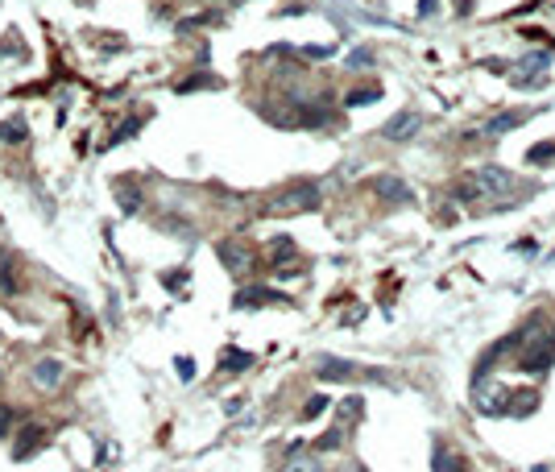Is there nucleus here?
Segmentation results:
<instances>
[{
    "instance_id": "nucleus-10",
    "label": "nucleus",
    "mask_w": 555,
    "mask_h": 472,
    "mask_svg": "<svg viewBox=\"0 0 555 472\" xmlns=\"http://www.w3.org/2000/svg\"><path fill=\"white\" fill-rule=\"evenodd\" d=\"M25 137H29L25 116H8V120H0V141H4V145H21Z\"/></svg>"
},
{
    "instance_id": "nucleus-23",
    "label": "nucleus",
    "mask_w": 555,
    "mask_h": 472,
    "mask_svg": "<svg viewBox=\"0 0 555 472\" xmlns=\"http://www.w3.org/2000/svg\"><path fill=\"white\" fill-rule=\"evenodd\" d=\"M327 410V398L324 394H315V398H307V406H303V419H320Z\"/></svg>"
},
{
    "instance_id": "nucleus-28",
    "label": "nucleus",
    "mask_w": 555,
    "mask_h": 472,
    "mask_svg": "<svg viewBox=\"0 0 555 472\" xmlns=\"http://www.w3.org/2000/svg\"><path fill=\"white\" fill-rule=\"evenodd\" d=\"M240 402H245V398H228V402H224V415H240Z\"/></svg>"
},
{
    "instance_id": "nucleus-17",
    "label": "nucleus",
    "mask_w": 555,
    "mask_h": 472,
    "mask_svg": "<svg viewBox=\"0 0 555 472\" xmlns=\"http://www.w3.org/2000/svg\"><path fill=\"white\" fill-rule=\"evenodd\" d=\"M21 290V278H17V270L8 265V261H0V294H17Z\"/></svg>"
},
{
    "instance_id": "nucleus-1",
    "label": "nucleus",
    "mask_w": 555,
    "mask_h": 472,
    "mask_svg": "<svg viewBox=\"0 0 555 472\" xmlns=\"http://www.w3.org/2000/svg\"><path fill=\"white\" fill-rule=\"evenodd\" d=\"M320 203V190L315 183H290V187H282L266 203V211H307V207H315Z\"/></svg>"
},
{
    "instance_id": "nucleus-6",
    "label": "nucleus",
    "mask_w": 555,
    "mask_h": 472,
    "mask_svg": "<svg viewBox=\"0 0 555 472\" xmlns=\"http://www.w3.org/2000/svg\"><path fill=\"white\" fill-rule=\"evenodd\" d=\"M266 303H290L286 294H278L270 286H245V290H236V298H232V307H266Z\"/></svg>"
},
{
    "instance_id": "nucleus-15",
    "label": "nucleus",
    "mask_w": 555,
    "mask_h": 472,
    "mask_svg": "<svg viewBox=\"0 0 555 472\" xmlns=\"http://www.w3.org/2000/svg\"><path fill=\"white\" fill-rule=\"evenodd\" d=\"M464 456H456L452 447H435V472H464Z\"/></svg>"
},
{
    "instance_id": "nucleus-12",
    "label": "nucleus",
    "mask_w": 555,
    "mask_h": 472,
    "mask_svg": "<svg viewBox=\"0 0 555 472\" xmlns=\"http://www.w3.org/2000/svg\"><path fill=\"white\" fill-rule=\"evenodd\" d=\"M141 125H145V116H129L125 125H116V133H112L108 141L100 145V149H112V145H125L129 137H137V133H141Z\"/></svg>"
},
{
    "instance_id": "nucleus-14",
    "label": "nucleus",
    "mask_w": 555,
    "mask_h": 472,
    "mask_svg": "<svg viewBox=\"0 0 555 472\" xmlns=\"http://www.w3.org/2000/svg\"><path fill=\"white\" fill-rule=\"evenodd\" d=\"M249 365H253V356L240 352V348H224V356H220V369H224V373H245Z\"/></svg>"
},
{
    "instance_id": "nucleus-7",
    "label": "nucleus",
    "mask_w": 555,
    "mask_h": 472,
    "mask_svg": "<svg viewBox=\"0 0 555 472\" xmlns=\"http://www.w3.org/2000/svg\"><path fill=\"white\" fill-rule=\"evenodd\" d=\"M418 125H423L418 112H398V116L381 129V137H385V141H411V133H418Z\"/></svg>"
},
{
    "instance_id": "nucleus-2",
    "label": "nucleus",
    "mask_w": 555,
    "mask_h": 472,
    "mask_svg": "<svg viewBox=\"0 0 555 472\" xmlns=\"http://www.w3.org/2000/svg\"><path fill=\"white\" fill-rule=\"evenodd\" d=\"M514 187V174L506 166H477L472 170V190L477 195H509Z\"/></svg>"
},
{
    "instance_id": "nucleus-24",
    "label": "nucleus",
    "mask_w": 555,
    "mask_h": 472,
    "mask_svg": "<svg viewBox=\"0 0 555 472\" xmlns=\"http://www.w3.org/2000/svg\"><path fill=\"white\" fill-rule=\"evenodd\" d=\"M340 439H344V431H340V426H331V431H327L315 447H320V452H331V447H340Z\"/></svg>"
},
{
    "instance_id": "nucleus-4",
    "label": "nucleus",
    "mask_w": 555,
    "mask_h": 472,
    "mask_svg": "<svg viewBox=\"0 0 555 472\" xmlns=\"http://www.w3.org/2000/svg\"><path fill=\"white\" fill-rule=\"evenodd\" d=\"M46 447V426L29 423L17 431V439H13V460H29L34 452H42Z\"/></svg>"
},
{
    "instance_id": "nucleus-11",
    "label": "nucleus",
    "mask_w": 555,
    "mask_h": 472,
    "mask_svg": "<svg viewBox=\"0 0 555 472\" xmlns=\"http://www.w3.org/2000/svg\"><path fill=\"white\" fill-rule=\"evenodd\" d=\"M320 377L324 381H348V377H357V365H352V361H331V356H327L324 365H320Z\"/></svg>"
},
{
    "instance_id": "nucleus-22",
    "label": "nucleus",
    "mask_w": 555,
    "mask_h": 472,
    "mask_svg": "<svg viewBox=\"0 0 555 472\" xmlns=\"http://www.w3.org/2000/svg\"><path fill=\"white\" fill-rule=\"evenodd\" d=\"M526 162H555V141H547V145H530V153H526Z\"/></svg>"
},
{
    "instance_id": "nucleus-5",
    "label": "nucleus",
    "mask_w": 555,
    "mask_h": 472,
    "mask_svg": "<svg viewBox=\"0 0 555 472\" xmlns=\"http://www.w3.org/2000/svg\"><path fill=\"white\" fill-rule=\"evenodd\" d=\"M29 377L38 389H58L62 377H67V365L58 361V356H42V361H34V369H29Z\"/></svg>"
},
{
    "instance_id": "nucleus-16",
    "label": "nucleus",
    "mask_w": 555,
    "mask_h": 472,
    "mask_svg": "<svg viewBox=\"0 0 555 472\" xmlns=\"http://www.w3.org/2000/svg\"><path fill=\"white\" fill-rule=\"evenodd\" d=\"M381 95V88H357V92L344 95V108H365V104H373Z\"/></svg>"
},
{
    "instance_id": "nucleus-29",
    "label": "nucleus",
    "mask_w": 555,
    "mask_h": 472,
    "mask_svg": "<svg viewBox=\"0 0 555 472\" xmlns=\"http://www.w3.org/2000/svg\"><path fill=\"white\" fill-rule=\"evenodd\" d=\"M336 472H365V464H357V460H348L344 468H336Z\"/></svg>"
},
{
    "instance_id": "nucleus-18",
    "label": "nucleus",
    "mask_w": 555,
    "mask_h": 472,
    "mask_svg": "<svg viewBox=\"0 0 555 472\" xmlns=\"http://www.w3.org/2000/svg\"><path fill=\"white\" fill-rule=\"evenodd\" d=\"M199 88H220V79H216V75H191V79H183V83H179V92H199Z\"/></svg>"
},
{
    "instance_id": "nucleus-27",
    "label": "nucleus",
    "mask_w": 555,
    "mask_h": 472,
    "mask_svg": "<svg viewBox=\"0 0 555 472\" xmlns=\"http://www.w3.org/2000/svg\"><path fill=\"white\" fill-rule=\"evenodd\" d=\"M369 62H373V54H369V50H357V54L348 58V67H369Z\"/></svg>"
},
{
    "instance_id": "nucleus-8",
    "label": "nucleus",
    "mask_w": 555,
    "mask_h": 472,
    "mask_svg": "<svg viewBox=\"0 0 555 472\" xmlns=\"http://www.w3.org/2000/svg\"><path fill=\"white\" fill-rule=\"evenodd\" d=\"M373 190H377L381 199H390V203H415V190L406 187L402 179H394V174H381V179L373 183Z\"/></svg>"
},
{
    "instance_id": "nucleus-25",
    "label": "nucleus",
    "mask_w": 555,
    "mask_h": 472,
    "mask_svg": "<svg viewBox=\"0 0 555 472\" xmlns=\"http://www.w3.org/2000/svg\"><path fill=\"white\" fill-rule=\"evenodd\" d=\"M174 369H179V377H183V381L195 377V361H191V356H179V361H174Z\"/></svg>"
},
{
    "instance_id": "nucleus-21",
    "label": "nucleus",
    "mask_w": 555,
    "mask_h": 472,
    "mask_svg": "<svg viewBox=\"0 0 555 472\" xmlns=\"http://www.w3.org/2000/svg\"><path fill=\"white\" fill-rule=\"evenodd\" d=\"M361 419V398H344L340 402V423L348 426V423H357Z\"/></svg>"
},
{
    "instance_id": "nucleus-3",
    "label": "nucleus",
    "mask_w": 555,
    "mask_h": 472,
    "mask_svg": "<svg viewBox=\"0 0 555 472\" xmlns=\"http://www.w3.org/2000/svg\"><path fill=\"white\" fill-rule=\"evenodd\" d=\"M216 257L224 261L228 274H249V270H253V253H249L245 240H220V244H216Z\"/></svg>"
},
{
    "instance_id": "nucleus-26",
    "label": "nucleus",
    "mask_w": 555,
    "mask_h": 472,
    "mask_svg": "<svg viewBox=\"0 0 555 472\" xmlns=\"http://www.w3.org/2000/svg\"><path fill=\"white\" fill-rule=\"evenodd\" d=\"M8 435H13V410L0 406V439H8Z\"/></svg>"
},
{
    "instance_id": "nucleus-9",
    "label": "nucleus",
    "mask_w": 555,
    "mask_h": 472,
    "mask_svg": "<svg viewBox=\"0 0 555 472\" xmlns=\"http://www.w3.org/2000/svg\"><path fill=\"white\" fill-rule=\"evenodd\" d=\"M286 472H324V464H320V456H311V452H303L294 443L290 447V460H286Z\"/></svg>"
},
{
    "instance_id": "nucleus-13",
    "label": "nucleus",
    "mask_w": 555,
    "mask_h": 472,
    "mask_svg": "<svg viewBox=\"0 0 555 472\" xmlns=\"http://www.w3.org/2000/svg\"><path fill=\"white\" fill-rule=\"evenodd\" d=\"M526 116L522 112H502V116H493L489 125H485V137H502V133H509V129H518Z\"/></svg>"
},
{
    "instance_id": "nucleus-30",
    "label": "nucleus",
    "mask_w": 555,
    "mask_h": 472,
    "mask_svg": "<svg viewBox=\"0 0 555 472\" xmlns=\"http://www.w3.org/2000/svg\"><path fill=\"white\" fill-rule=\"evenodd\" d=\"M0 385H4V369H0Z\"/></svg>"
},
{
    "instance_id": "nucleus-20",
    "label": "nucleus",
    "mask_w": 555,
    "mask_h": 472,
    "mask_svg": "<svg viewBox=\"0 0 555 472\" xmlns=\"http://www.w3.org/2000/svg\"><path fill=\"white\" fill-rule=\"evenodd\" d=\"M116 195H121V211H129V216H133V211L141 207V190H137V187L129 190L125 183H121V187H116Z\"/></svg>"
},
{
    "instance_id": "nucleus-19",
    "label": "nucleus",
    "mask_w": 555,
    "mask_h": 472,
    "mask_svg": "<svg viewBox=\"0 0 555 472\" xmlns=\"http://www.w3.org/2000/svg\"><path fill=\"white\" fill-rule=\"evenodd\" d=\"M270 253H274V265L290 261V257H294V240H290V236H278L274 244H270Z\"/></svg>"
}]
</instances>
